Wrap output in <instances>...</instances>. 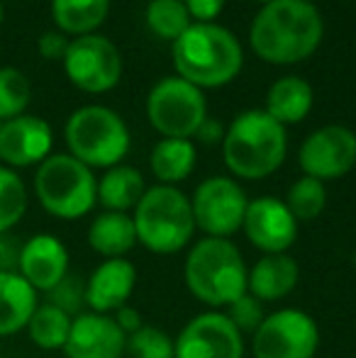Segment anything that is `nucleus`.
I'll use <instances>...</instances> for the list:
<instances>
[{
  "label": "nucleus",
  "mask_w": 356,
  "mask_h": 358,
  "mask_svg": "<svg viewBox=\"0 0 356 358\" xmlns=\"http://www.w3.org/2000/svg\"><path fill=\"white\" fill-rule=\"evenodd\" d=\"M17 273L37 292L47 295L52 287H57L71 273L66 244L59 236L47 234V231L29 236L27 241H22Z\"/></svg>",
  "instance_id": "f3484780"
},
{
  "label": "nucleus",
  "mask_w": 356,
  "mask_h": 358,
  "mask_svg": "<svg viewBox=\"0 0 356 358\" xmlns=\"http://www.w3.org/2000/svg\"><path fill=\"white\" fill-rule=\"evenodd\" d=\"M173 341V358H244V334L222 310L190 317Z\"/></svg>",
  "instance_id": "f8f14e48"
},
{
  "label": "nucleus",
  "mask_w": 356,
  "mask_h": 358,
  "mask_svg": "<svg viewBox=\"0 0 356 358\" xmlns=\"http://www.w3.org/2000/svg\"><path fill=\"white\" fill-rule=\"evenodd\" d=\"M62 351L66 358H122L127 351V336L113 315L86 310L73 317Z\"/></svg>",
  "instance_id": "2eb2a0df"
},
{
  "label": "nucleus",
  "mask_w": 356,
  "mask_h": 358,
  "mask_svg": "<svg viewBox=\"0 0 356 358\" xmlns=\"http://www.w3.org/2000/svg\"><path fill=\"white\" fill-rule=\"evenodd\" d=\"M64 137L69 154L88 169H113L129 151V129L124 120L103 105L78 108L69 117Z\"/></svg>",
  "instance_id": "0eeeda50"
},
{
  "label": "nucleus",
  "mask_w": 356,
  "mask_h": 358,
  "mask_svg": "<svg viewBox=\"0 0 356 358\" xmlns=\"http://www.w3.org/2000/svg\"><path fill=\"white\" fill-rule=\"evenodd\" d=\"M147 115L152 127L164 139H190L208 120V103L200 88L178 78H164L147 98Z\"/></svg>",
  "instance_id": "6e6552de"
},
{
  "label": "nucleus",
  "mask_w": 356,
  "mask_h": 358,
  "mask_svg": "<svg viewBox=\"0 0 356 358\" xmlns=\"http://www.w3.org/2000/svg\"><path fill=\"white\" fill-rule=\"evenodd\" d=\"M127 354L132 358H173L176 341L166 329L154 324H144L134 334L127 336Z\"/></svg>",
  "instance_id": "7c9ffc66"
},
{
  "label": "nucleus",
  "mask_w": 356,
  "mask_h": 358,
  "mask_svg": "<svg viewBox=\"0 0 356 358\" xmlns=\"http://www.w3.org/2000/svg\"><path fill=\"white\" fill-rule=\"evenodd\" d=\"M198 137L203 139V142L213 144V142H218V139H222V132H220L218 124H213V122H208V120H205L203 127L198 129Z\"/></svg>",
  "instance_id": "4c0bfd02"
},
{
  "label": "nucleus",
  "mask_w": 356,
  "mask_h": 358,
  "mask_svg": "<svg viewBox=\"0 0 356 358\" xmlns=\"http://www.w3.org/2000/svg\"><path fill=\"white\" fill-rule=\"evenodd\" d=\"M242 47L227 27L195 22L173 42V66L178 78L195 88L227 85L242 71Z\"/></svg>",
  "instance_id": "7ed1b4c3"
},
{
  "label": "nucleus",
  "mask_w": 356,
  "mask_h": 358,
  "mask_svg": "<svg viewBox=\"0 0 356 358\" xmlns=\"http://www.w3.org/2000/svg\"><path fill=\"white\" fill-rule=\"evenodd\" d=\"M0 24H3V3H0Z\"/></svg>",
  "instance_id": "ea45409f"
},
{
  "label": "nucleus",
  "mask_w": 356,
  "mask_h": 358,
  "mask_svg": "<svg viewBox=\"0 0 356 358\" xmlns=\"http://www.w3.org/2000/svg\"><path fill=\"white\" fill-rule=\"evenodd\" d=\"M137 287V268L129 259H103L86 278V307L100 315H115L129 305Z\"/></svg>",
  "instance_id": "a211bd4d"
},
{
  "label": "nucleus",
  "mask_w": 356,
  "mask_h": 358,
  "mask_svg": "<svg viewBox=\"0 0 356 358\" xmlns=\"http://www.w3.org/2000/svg\"><path fill=\"white\" fill-rule=\"evenodd\" d=\"M242 231L249 244L262 254H288L298 239V220L288 210L285 200L262 195L249 200Z\"/></svg>",
  "instance_id": "4468645a"
},
{
  "label": "nucleus",
  "mask_w": 356,
  "mask_h": 358,
  "mask_svg": "<svg viewBox=\"0 0 356 358\" xmlns=\"http://www.w3.org/2000/svg\"><path fill=\"white\" fill-rule=\"evenodd\" d=\"M300 266L290 254H262L249 268L247 292L259 302H278L298 287Z\"/></svg>",
  "instance_id": "6ab92c4d"
},
{
  "label": "nucleus",
  "mask_w": 356,
  "mask_h": 358,
  "mask_svg": "<svg viewBox=\"0 0 356 358\" xmlns=\"http://www.w3.org/2000/svg\"><path fill=\"white\" fill-rule=\"evenodd\" d=\"M27 188L17 171L0 166V234L13 231L27 213Z\"/></svg>",
  "instance_id": "bb28decb"
},
{
  "label": "nucleus",
  "mask_w": 356,
  "mask_h": 358,
  "mask_svg": "<svg viewBox=\"0 0 356 358\" xmlns=\"http://www.w3.org/2000/svg\"><path fill=\"white\" fill-rule=\"evenodd\" d=\"M225 315L229 317L234 327H237L242 334H254L259 329V324L264 322L266 312H264V302H259L257 297H252L249 292H244L239 300H234L229 307H225Z\"/></svg>",
  "instance_id": "473e14b6"
},
{
  "label": "nucleus",
  "mask_w": 356,
  "mask_h": 358,
  "mask_svg": "<svg viewBox=\"0 0 356 358\" xmlns=\"http://www.w3.org/2000/svg\"><path fill=\"white\" fill-rule=\"evenodd\" d=\"M198 151L190 139H162L152 151V173L162 185H176L185 180L195 169Z\"/></svg>",
  "instance_id": "b1692460"
},
{
  "label": "nucleus",
  "mask_w": 356,
  "mask_h": 358,
  "mask_svg": "<svg viewBox=\"0 0 356 358\" xmlns=\"http://www.w3.org/2000/svg\"><path fill=\"white\" fill-rule=\"evenodd\" d=\"M247 261L232 239H198L183 261L188 292L210 310H225L247 292Z\"/></svg>",
  "instance_id": "f03ea898"
},
{
  "label": "nucleus",
  "mask_w": 356,
  "mask_h": 358,
  "mask_svg": "<svg viewBox=\"0 0 356 358\" xmlns=\"http://www.w3.org/2000/svg\"><path fill=\"white\" fill-rule=\"evenodd\" d=\"M320 327L313 315L298 307H283L264 317L252 334L254 358H315Z\"/></svg>",
  "instance_id": "1a4fd4ad"
},
{
  "label": "nucleus",
  "mask_w": 356,
  "mask_h": 358,
  "mask_svg": "<svg viewBox=\"0 0 356 358\" xmlns=\"http://www.w3.org/2000/svg\"><path fill=\"white\" fill-rule=\"evenodd\" d=\"M147 193L144 178L134 166H113L98 180V203L108 213H129Z\"/></svg>",
  "instance_id": "4be33fe9"
},
{
  "label": "nucleus",
  "mask_w": 356,
  "mask_h": 358,
  "mask_svg": "<svg viewBox=\"0 0 356 358\" xmlns=\"http://www.w3.org/2000/svg\"><path fill=\"white\" fill-rule=\"evenodd\" d=\"M247 205V193L237 180L227 176L205 178L190 198L195 229L213 239H229L242 229Z\"/></svg>",
  "instance_id": "9d476101"
},
{
  "label": "nucleus",
  "mask_w": 356,
  "mask_h": 358,
  "mask_svg": "<svg viewBox=\"0 0 356 358\" xmlns=\"http://www.w3.org/2000/svg\"><path fill=\"white\" fill-rule=\"evenodd\" d=\"M69 39L64 37L62 32H44L42 37H39V42H37V49H39V54H42L44 59H62L64 62V57H66V49H69Z\"/></svg>",
  "instance_id": "f704fd0d"
},
{
  "label": "nucleus",
  "mask_w": 356,
  "mask_h": 358,
  "mask_svg": "<svg viewBox=\"0 0 356 358\" xmlns=\"http://www.w3.org/2000/svg\"><path fill=\"white\" fill-rule=\"evenodd\" d=\"M325 24L310 0H273L254 17L249 42L259 59L269 64H298L315 54Z\"/></svg>",
  "instance_id": "f257e3e1"
},
{
  "label": "nucleus",
  "mask_w": 356,
  "mask_h": 358,
  "mask_svg": "<svg viewBox=\"0 0 356 358\" xmlns=\"http://www.w3.org/2000/svg\"><path fill=\"white\" fill-rule=\"evenodd\" d=\"M39 305V292L20 273H0V339L27 329Z\"/></svg>",
  "instance_id": "aec40b11"
},
{
  "label": "nucleus",
  "mask_w": 356,
  "mask_h": 358,
  "mask_svg": "<svg viewBox=\"0 0 356 358\" xmlns=\"http://www.w3.org/2000/svg\"><path fill=\"white\" fill-rule=\"evenodd\" d=\"M285 127L266 110H247L237 115L222 137V156L237 178L262 180L276 173L285 161Z\"/></svg>",
  "instance_id": "20e7f679"
},
{
  "label": "nucleus",
  "mask_w": 356,
  "mask_h": 358,
  "mask_svg": "<svg viewBox=\"0 0 356 358\" xmlns=\"http://www.w3.org/2000/svg\"><path fill=\"white\" fill-rule=\"evenodd\" d=\"M298 161L310 178L322 183L342 178L356 166V134L342 124H327L305 139Z\"/></svg>",
  "instance_id": "ddd939ff"
},
{
  "label": "nucleus",
  "mask_w": 356,
  "mask_h": 358,
  "mask_svg": "<svg viewBox=\"0 0 356 358\" xmlns=\"http://www.w3.org/2000/svg\"><path fill=\"white\" fill-rule=\"evenodd\" d=\"M54 134L47 120L20 115L0 124V159L8 169L37 166L52 156Z\"/></svg>",
  "instance_id": "dca6fc26"
},
{
  "label": "nucleus",
  "mask_w": 356,
  "mask_h": 358,
  "mask_svg": "<svg viewBox=\"0 0 356 358\" xmlns=\"http://www.w3.org/2000/svg\"><path fill=\"white\" fill-rule=\"evenodd\" d=\"M44 302L59 307V310H64L71 317L81 315V312H86L83 310L86 307V280L76 273H69L62 283L47 292V300Z\"/></svg>",
  "instance_id": "2f4dec72"
},
{
  "label": "nucleus",
  "mask_w": 356,
  "mask_h": 358,
  "mask_svg": "<svg viewBox=\"0 0 356 358\" xmlns=\"http://www.w3.org/2000/svg\"><path fill=\"white\" fill-rule=\"evenodd\" d=\"M73 317L49 302H39L27 322V336L34 346L44 351H62L71 331Z\"/></svg>",
  "instance_id": "a878e982"
},
{
  "label": "nucleus",
  "mask_w": 356,
  "mask_h": 358,
  "mask_svg": "<svg viewBox=\"0 0 356 358\" xmlns=\"http://www.w3.org/2000/svg\"><path fill=\"white\" fill-rule=\"evenodd\" d=\"M285 205H288V210L298 220V224L300 222L318 220L322 215L325 205H327V188H325L322 180L303 176V178H298L290 185Z\"/></svg>",
  "instance_id": "c85d7f7f"
},
{
  "label": "nucleus",
  "mask_w": 356,
  "mask_h": 358,
  "mask_svg": "<svg viewBox=\"0 0 356 358\" xmlns=\"http://www.w3.org/2000/svg\"><path fill=\"white\" fill-rule=\"evenodd\" d=\"M225 3L227 0H183L190 17H195L198 22H213L220 15V10L225 8Z\"/></svg>",
  "instance_id": "c9c22d12"
},
{
  "label": "nucleus",
  "mask_w": 356,
  "mask_h": 358,
  "mask_svg": "<svg viewBox=\"0 0 356 358\" xmlns=\"http://www.w3.org/2000/svg\"><path fill=\"white\" fill-rule=\"evenodd\" d=\"M32 98V85L27 76L15 66H0V120L8 122L24 115Z\"/></svg>",
  "instance_id": "c756f323"
},
{
  "label": "nucleus",
  "mask_w": 356,
  "mask_h": 358,
  "mask_svg": "<svg viewBox=\"0 0 356 358\" xmlns=\"http://www.w3.org/2000/svg\"><path fill=\"white\" fill-rule=\"evenodd\" d=\"M257 3H262V5H269V3H273V0H257Z\"/></svg>",
  "instance_id": "58836bf2"
},
{
  "label": "nucleus",
  "mask_w": 356,
  "mask_h": 358,
  "mask_svg": "<svg viewBox=\"0 0 356 358\" xmlns=\"http://www.w3.org/2000/svg\"><path fill=\"white\" fill-rule=\"evenodd\" d=\"M137 244L159 256L183 251L195 234V220L190 198L176 185L147 188L137 208L132 210Z\"/></svg>",
  "instance_id": "39448f33"
},
{
  "label": "nucleus",
  "mask_w": 356,
  "mask_h": 358,
  "mask_svg": "<svg viewBox=\"0 0 356 358\" xmlns=\"http://www.w3.org/2000/svg\"><path fill=\"white\" fill-rule=\"evenodd\" d=\"M64 69L76 88L86 93H105L120 83L122 57L110 39L100 34H83L69 44Z\"/></svg>",
  "instance_id": "9b49d317"
},
{
  "label": "nucleus",
  "mask_w": 356,
  "mask_h": 358,
  "mask_svg": "<svg viewBox=\"0 0 356 358\" xmlns=\"http://www.w3.org/2000/svg\"><path fill=\"white\" fill-rule=\"evenodd\" d=\"M34 195L57 220H81L98 203V180L93 169L71 154H52L34 173Z\"/></svg>",
  "instance_id": "423d86ee"
},
{
  "label": "nucleus",
  "mask_w": 356,
  "mask_h": 358,
  "mask_svg": "<svg viewBox=\"0 0 356 358\" xmlns=\"http://www.w3.org/2000/svg\"><path fill=\"white\" fill-rule=\"evenodd\" d=\"M147 24L159 39L176 42L190 27V13L183 0H152L147 8Z\"/></svg>",
  "instance_id": "cd10ccee"
},
{
  "label": "nucleus",
  "mask_w": 356,
  "mask_h": 358,
  "mask_svg": "<svg viewBox=\"0 0 356 358\" xmlns=\"http://www.w3.org/2000/svg\"><path fill=\"white\" fill-rule=\"evenodd\" d=\"M310 110H313V88L308 80L298 76H285L271 85L266 95V113L283 127L305 120Z\"/></svg>",
  "instance_id": "5701e85b"
},
{
  "label": "nucleus",
  "mask_w": 356,
  "mask_h": 358,
  "mask_svg": "<svg viewBox=\"0 0 356 358\" xmlns=\"http://www.w3.org/2000/svg\"><path fill=\"white\" fill-rule=\"evenodd\" d=\"M113 320L118 322V327L124 331V336L134 334V331H137V329H142V327H144L142 315H139V310H137V307H132V305H124V307H120V310L113 315Z\"/></svg>",
  "instance_id": "e433bc0d"
},
{
  "label": "nucleus",
  "mask_w": 356,
  "mask_h": 358,
  "mask_svg": "<svg viewBox=\"0 0 356 358\" xmlns=\"http://www.w3.org/2000/svg\"><path fill=\"white\" fill-rule=\"evenodd\" d=\"M88 246L103 259H124L137 246V229L129 213H100L88 227Z\"/></svg>",
  "instance_id": "412c9836"
},
{
  "label": "nucleus",
  "mask_w": 356,
  "mask_h": 358,
  "mask_svg": "<svg viewBox=\"0 0 356 358\" xmlns=\"http://www.w3.org/2000/svg\"><path fill=\"white\" fill-rule=\"evenodd\" d=\"M110 0H52V17L59 32L90 34L105 22Z\"/></svg>",
  "instance_id": "393cba45"
},
{
  "label": "nucleus",
  "mask_w": 356,
  "mask_h": 358,
  "mask_svg": "<svg viewBox=\"0 0 356 358\" xmlns=\"http://www.w3.org/2000/svg\"><path fill=\"white\" fill-rule=\"evenodd\" d=\"M20 251H22V241L13 231L0 234V273H17Z\"/></svg>",
  "instance_id": "72a5a7b5"
}]
</instances>
